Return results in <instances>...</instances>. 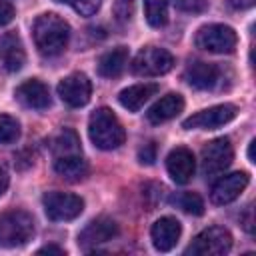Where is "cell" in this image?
<instances>
[{
	"label": "cell",
	"mask_w": 256,
	"mask_h": 256,
	"mask_svg": "<svg viewBox=\"0 0 256 256\" xmlns=\"http://www.w3.org/2000/svg\"><path fill=\"white\" fill-rule=\"evenodd\" d=\"M54 172L66 180H80L88 172V164L80 154H66L54 158Z\"/></svg>",
	"instance_id": "obj_20"
},
{
	"label": "cell",
	"mask_w": 256,
	"mask_h": 256,
	"mask_svg": "<svg viewBox=\"0 0 256 256\" xmlns=\"http://www.w3.org/2000/svg\"><path fill=\"white\" fill-rule=\"evenodd\" d=\"M156 92H158V86L152 84V82L134 84V86L124 88V90L118 94V100H120V104H122L128 112H138Z\"/></svg>",
	"instance_id": "obj_19"
},
{
	"label": "cell",
	"mask_w": 256,
	"mask_h": 256,
	"mask_svg": "<svg viewBox=\"0 0 256 256\" xmlns=\"http://www.w3.org/2000/svg\"><path fill=\"white\" fill-rule=\"evenodd\" d=\"M238 36L226 24H208L196 32V46L212 54H230L236 48Z\"/></svg>",
	"instance_id": "obj_4"
},
{
	"label": "cell",
	"mask_w": 256,
	"mask_h": 256,
	"mask_svg": "<svg viewBox=\"0 0 256 256\" xmlns=\"http://www.w3.org/2000/svg\"><path fill=\"white\" fill-rule=\"evenodd\" d=\"M232 144L228 138H214L202 148V174L204 176H218L232 164Z\"/></svg>",
	"instance_id": "obj_8"
},
{
	"label": "cell",
	"mask_w": 256,
	"mask_h": 256,
	"mask_svg": "<svg viewBox=\"0 0 256 256\" xmlns=\"http://www.w3.org/2000/svg\"><path fill=\"white\" fill-rule=\"evenodd\" d=\"M6 188H8V172H6L4 164H0V196L6 192Z\"/></svg>",
	"instance_id": "obj_31"
},
{
	"label": "cell",
	"mask_w": 256,
	"mask_h": 256,
	"mask_svg": "<svg viewBox=\"0 0 256 256\" xmlns=\"http://www.w3.org/2000/svg\"><path fill=\"white\" fill-rule=\"evenodd\" d=\"M182 234V226L176 218L172 216H162L158 218L152 228H150V238L156 250L160 252H168L178 244V238Z\"/></svg>",
	"instance_id": "obj_14"
},
{
	"label": "cell",
	"mask_w": 256,
	"mask_h": 256,
	"mask_svg": "<svg viewBox=\"0 0 256 256\" xmlns=\"http://www.w3.org/2000/svg\"><path fill=\"white\" fill-rule=\"evenodd\" d=\"M248 160L254 162V140H250V146H248Z\"/></svg>",
	"instance_id": "obj_35"
},
{
	"label": "cell",
	"mask_w": 256,
	"mask_h": 256,
	"mask_svg": "<svg viewBox=\"0 0 256 256\" xmlns=\"http://www.w3.org/2000/svg\"><path fill=\"white\" fill-rule=\"evenodd\" d=\"M172 202L180 210H184L186 214H192V216L204 214V202H202V198L196 192H180V194H176L172 198Z\"/></svg>",
	"instance_id": "obj_24"
},
{
	"label": "cell",
	"mask_w": 256,
	"mask_h": 256,
	"mask_svg": "<svg viewBox=\"0 0 256 256\" xmlns=\"http://www.w3.org/2000/svg\"><path fill=\"white\" fill-rule=\"evenodd\" d=\"M90 94H92V84H90L86 74L76 72V74H70L58 82V96L70 108L86 106L90 100Z\"/></svg>",
	"instance_id": "obj_10"
},
{
	"label": "cell",
	"mask_w": 256,
	"mask_h": 256,
	"mask_svg": "<svg viewBox=\"0 0 256 256\" xmlns=\"http://www.w3.org/2000/svg\"><path fill=\"white\" fill-rule=\"evenodd\" d=\"M248 174L246 172H232V174H226L222 176L214 186H212V192H210V198L214 204L218 206H224V204H230L232 200H236L244 188L248 186Z\"/></svg>",
	"instance_id": "obj_12"
},
{
	"label": "cell",
	"mask_w": 256,
	"mask_h": 256,
	"mask_svg": "<svg viewBox=\"0 0 256 256\" xmlns=\"http://www.w3.org/2000/svg\"><path fill=\"white\" fill-rule=\"evenodd\" d=\"M254 2H256V0H230V4H232L234 8H240V10H244V8H252Z\"/></svg>",
	"instance_id": "obj_32"
},
{
	"label": "cell",
	"mask_w": 256,
	"mask_h": 256,
	"mask_svg": "<svg viewBox=\"0 0 256 256\" xmlns=\"http://www.w3.org/2000/svg\"><path fill=\"white\" fill-rule=\"evenodd\" d=\"M118 234V224L110 218H96L92 222H88V226L78 234V246L86 252L94 250L96 246L110 242L112 238H116Z\"/></svg>",
	"instance_id": "obj_11"
},
{
	"label": "cell",
	"mask_w": 256,
	"mask_h": 256,
	"mask_svg": "<svg viewBox=\"0 0 256 256\" xmlns=\"http://www.w3.org/2000/svg\"><path fill=\"white\" fill-rule=\"evenodd\" d=\"M184 108V98L182 94H176V92H170L166 96H162L150 110H148V120L152 124H162V122H168L172 120L174 116H178Z\"/></svg>",
	"instance_id": "obj_18"
},
{
	"label": "cell",
	"mask_w": 256,
	"mask_h": 256,
	"mask_svg": "<svg viewBox=\"0 0 256 256\" xmlns=\"http://www.w3.org/2000/svg\"><path fill=\"white\" fill-rule=\"evenodd\" d=\"M236 106L234 104H218V106H212V108H206V110H200L196 114H192L190 118H186L182 122V126L186 130H194V128H200V130H212V128H220L224 124H228L230 120L236 118Z\"/></svg>",
	"instance_id": "obj_9"
},
{
	"label": "cell",
	"mask_w": 256,
	"mask_h": 256,
	"mask_svg": "<svg viewBox=\"0 0 256 256\" xmlns=\"http://www.w3.org/2000/svg\"><path fill=\"white\" fill-rule=\"evenodd\" d=\"M114 16L120 24L128 22L134 14V0H114Z\"/></svg>",
	"instance_id": "obj_26"
},
{
	"label": "cell",
	"mask_w": 256,
	"mask_h": 256,
	"mask_svg": "<svg viewBox=\"0 0 256 256\" xmlns=\"http://www.w3.org/2000/svg\"><path fill=\"white\" fill-rule=\"evenodd\" d=\"M88 136L92 144L100 150H114L120 144H124V128L116 114L110 108H98L92 112L88 120Z\"/></svg>",
	"instance_id": "obj_2"
},
{
	"label": "cell",
	"mask_w": 256,
	"mask_h": 256,
	"mask_svg": "<svg viewBox=\"0 0 256 256\" xmlns=\"http://www.w3.org/2000/svg\"><path fill=\"white\" fill-rule=\"evenodd\" d=\"M56 2H64V4H72V0H56Z\"/></svg>",
	"instance_id": "obj_36"
},
{
	"label": "cell",
	"mask_w": 256,
	"mask_h": 256,
	"mask_svg": "<svg viewBox=\"0 0 256 256\" xmlns=\"http://www.w3.org/2000/svg\"><path fill=\"white\" fill-rule=\"evenodd\" d=\"M70 6H72L80 16H92V14H96V12L100 10L102 0H72Z\"/></svg>",
	"instance_id": "obj_27"
},
{
	"label": "cell",
	"mask_w": 256,
	"mask_h": 256,
	"mask_svg": "<svg viewBox=\"0 0 256 256\" xmlns=\"http://www.w3.org/2000/svg\"><path fill=\"white\" fill-rule=\"evenodd\" d=\"M34 234V220L24 210H8L0 214V246L18 248L28 244Z\"/></svg>",
	"instance_id": "obj_3"
},
{
	"label": "cell",
	"mask_w": 256,
	"mask_h": 256,
	"mask_svg": "<svg viewBox=\"0 0 256 256\" xmlns=\"http://www.w3.org/2000/svg\"><path fill=\"white\" fill-rule=\"evenodd\" d=\"M166 170H168L170 178L176 184L190 182L192 176H194V170H196L194 154L184 146H178V148L170 150V154L166 156Z\"/></svg>",
	"instance_id": "obj_13"
},
{
	"label": "cell",
	"mask_w": 256,
	"mask_h": 256,
	"mask_svg": "<svg viewBox=\"0 0 256 256\" xmlns=\"http://www.w3.org/2000/svg\"><path fill=\"white\" fill-rule=\"evenodd\" d=\"M232 248V236L222 226H210L202 230L194 242L186 248V254L194 256H222Z\"/></svg>",
	"instance_id": "obj_6"
},
{
	"label": "cell",
	"mask_w": 256,
	"mask_h": 256,
	"mask_svg": "<svg viewBox=\"0 0 256 256\" xmlns=\"http://www.w3.org/2000/svg\"><path fill=\"white\" fill-rule=\"evenodd\" d=\"M20 138V124L8 114H0V144H12Z\"/></svg>",
	"instance_id": "obj_25"
},
{
	"label": "cell",
	"mask_w": 256,
	"mask_h": 256,
	"mask_svg": "<svg viewBox=\"0 0 256 256\" xmlns=\"http://www.w3.org/2000/svg\"><path fill=\"white\" fill-rule=\"evenodd\" d=\"M38 254H64V250L62 248H58V246H42L40 250H38Z\"/></svg>",
	"instance_id": "obj_33"
},
{
	"label": "cell",
	"mask_w": 256,
	"mask_h": 256,
	"mask_svg": "<svg viewBox=\"0 0 256 256\" xmlns=\"http://www.w3.org/2000/svg\"><path fill=\"white\" fill-rule=\"evenodd\" d=\"M16 98L28 106V108H36V110H44L50 106V90L44 82H40L38 78L26 80L16 88Z\"/></svg>",
	"instance_id": "obj_15"
},
{
	"label": "cell",
	"mask_w": 256,
	"mask_h": 256,
	"mask_svg": "<svg viewBox=\"0 0 256 256\" xmlns=\"http://www.w3.org/2000/svg\"><path fill=\"white\" fill-rule=\"evenodd\" d=\"M52 154L56 156H66V154H80V140L78 134L72 128H62L58 136L52 140Z\"/></svg>",
	"instance_id": "obj_22"
},
{
	"label": "cell",
	"mask_w": 256,
	"mask_h": 256,
	"mask_svg": "<svg viewBox=\"0 0 256 256\" xmlns=\"http://www.w3.org/2000/svg\"><path fill=\"white\" fill-rule=\"evenodd\" d=\"M26 54L22 48V42L16 34H4L0 38V64L8 72H18L24 66Z\"/></svg>",
	"instance_id": "obj_17"
},
{
	"label": "cell",
	"mask_w": 256,
	"mask_h": 256,
	"mask_svg": "<svg viewBox=\"0 0 256 256\" xmlns=\"http://www.w3.org/2000/svg\"><path fill=\"white\" fill-rule=\"evenodd\" d=\"M44 204V212L50 220L54 222H68L74 220L82 214L84 210V200L76 194H68V192H48L42 198Z\"/></svg>",
	"instance_id": "obj_5"
},
{
	"label": "cell",
	"mask_w": 256,
	"mask_h": 256,
	"mask_svg": "<svg viewBox=\"0 0 256 256\" xmlns=\"http://www.w3.org/2000/svg\"><path fill=\"white\" fill-rule=\"evenodd\" d=\"M244 218H246V224H244V228H246L248 232H252V230H254V226H252V224H254V220H252V204L246 208V216H244Z\"/></svg>",
	"instance_id": "obj_34"
},
{
	"label": "cell",
	"mask_w": 256,
	"mask_h": 256,
	"mask_svg": "<svg viewBox=\"0 0 256 256\" xmlns=\"http://www.w3.org/2000/svg\"><path fill=\"white\" fill-rule=\"evenodd\" d=\"M220 70L208 62H194L186 68L184 80L196 90H212L218 84Z\"/></svg>",
	"instance_id": "obj_16"
},
{
	"label": "cell",
	"mask_w": 256,
	"mask_h": 256,
	"mask_svg": "<svg viewBox=\"0 0 256 256\" xmlns=\"http://www.w3.org/2000/svg\"><path fill=\"white\" fill-rule=\"evenodd\" d=\"M174 66V56L158 46L142 48L132 60V72L136 76H160L170 72Z\"/></svg>",
	"instance_id": "obj_7"
},
{
	"label": "cell",
	"mask_w": 256,
	"mask_h": 256,
	"mask_svg": "<svg viewBox=\"0 0 256 256\" xmlns=\"http://www.w3.org/2000/svg\"><path fill=\"white\" fill-rule=\"evenodd\" d=\"M174 2L182 12H192V14L204 12L208 8V0H174Z\"/></svg>",
	"instance_id": "obj_28"
},
{
	"label": "cell",
	"mask_w": 256,
	"mask_h": 256,
	"mask_svg": "<svg viewBox=\"0 0 256 256\" xmlns=\"http://www.w3.org/2000/svg\"><path fill=\"white\" fill-rule=\"evenodd\" d=\"M32 36H34V44H36L40 54H44V56H58L68 46L70 26L58 14H52V12L40 14L34 20Z\"/></svg>",
	"instance_id": "obj_1"
},
{
	"label": "cell",
	"mask_w": 256,
	"mask_h": 256,
	"mask_svg": "<svg viewBox=\"0 0 256 256\" xmlns=\"http://www.w3.org/2000/svg\"><path fill=\"white\" fill-rule=\"evenodd\" d=\"M12 18H14V8H12V4L6 2V0H0V26L12 22Z\"/></svg>",
	"instance_id": "obj_30"
},
{
	"label": "cell",
	"mask_w": 256,
	"mask_h": 256,
	"mask_svg": "<svg viewBox=\"0 0 256 256\" xmlns=\"http://www.w3.org/2000/svg\"><path fill=\"white\" fill-rule=\"evenodd\" d=\"M126 64H128V48H124V46L112 48V50H108L106 54L100 56L98 74L104 76V78H114L126 68Z\"/></svg>",
	"instance_id": "obj_21"
},
{
	"label": "cell",
	"mask_w": 256,
	"mask_h": 256,
	"mask_svg": "<svg viewBox=\"0 0 256 256\" xmlns=\"http://www.w3.org/2000/svg\"><path fill=\"white\" fill-rule=\"evenodd\" d=\"M144 14L150 26H164L168 22V0H144Z\"/></svg>",
	"instance_id": "obj_23"
},
{
	"label": "cell",
	"mask_w": 256,
	"mask_h": 256,
	"mask_svg": "<svg viewBox=\"0 0 256 256\" xmlns=\"http://www.w3.org/2000/svg\"><path fill=\"white\" fill-rule=\"evenodd\" d=\"M138 160L142 164H152L156 160V144L154 142H148L144 144L140 150H138Z\"/></svg>",
	"instance_id": "obj_29"
}]
</instances>
